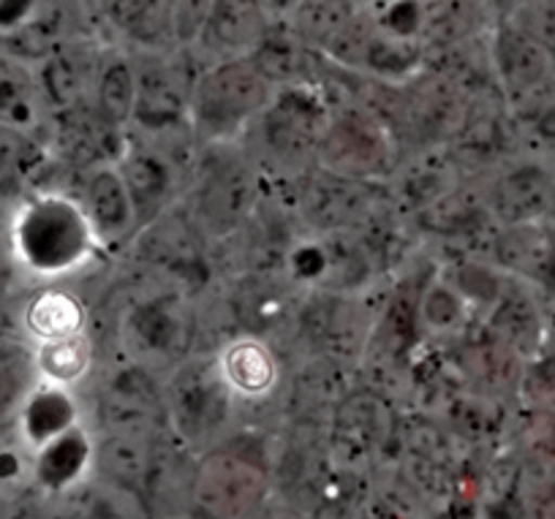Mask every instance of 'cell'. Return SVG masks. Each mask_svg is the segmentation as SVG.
<instances>
[{
	"instance_id": "cell-1",
	"label": "cell",
	"mask_w": 555,
	"mask_h": 519,
	"mask_svg": "<svg viewBox=\"0 0 555 519\" xmlns=\"http://www.w3.org/2000/svg\"><path fill=\"white\" fill-rule=\"evenodd\" d=\"M14 254L41 275H57L82 264L93 245V223L82 207L63 196H39L14 221Z\"/></svg>"
},
{
	"instance_id": "cell-2",
	"label": "cell",
	"mask_w": 555,
	"mask_h": 519,
	"mask_svg": "<svg viewBox=\"0 0 555 519\" xmlns=\"http://www.w3.org/2000/svg\"><path fill=\"white\" fill-rule=\"evenodd\" d=\"M72 425L74 403L61 387H50V384L34 392V398L28 400L23 411L25 438L30 443H39V446H47L55 438L72 432Z\"/></svg>"
},
{
	"instance_id": "cell-3",
	"label": "cell",
	"mask_w": 555,
	"mask_h": 519,
	"mask_svg": "<svg viewBox=\"0 0 555 519\" xmlns=\"http://www.w3.org/2000/svg\"><path fill=\"white\" fill-rule=\"evenodd\" d=\"M221 373L234 392L256 398V394H264L275 381V362L267 354L264 346L243 340L234 342L232 349L223 354Z\"/></svg>"
},
{
	"instance_id": "cell-4",
	"label": "cell",
	"mask_w": 555,
	"mask_h": 519,
	"mask_svg": "<svg viewBox=\"0 0 555 519\" xmlns=\"http://www.w3.org/2000/svg\"><path fill=\"white\" fill-rule=\"evenodd\" d=\"M85 463H88V443L77 430H72L41 449L39 459H36V479L47 490L66 492L77 484Z\"/></svg>"
},
{
	"instance_id": "cell-5",
	"label": "cell",
	"mask_w": 555,
	"mask_h": 519,
	"mask_svg": "<svg viewBox=\"0 0 555 519\" xmlns=\"http://www.w3.org/2000/svg\"><path fill=\"white\" fill-rule=\"evenodd\" d=\"M25 326L41 342L63 340L82 329V308L63 291H41L25 310Z\"/></svg>"
},
{
	"instance_id": "cell-6",
	"label": "cell",
	"mask_w": 555,
	"mask_h": 519,
	"mask_svg": "<svg viewBox=\"0 0 555 519\" xmlns=\"http://www.w3.org/2000/svg\"><path fill=\"white\" fill-rule=\"evenodd\" d=\"M36 362H39L41 376L50 381V387L63 389L85 376V371L90 365V346L82 337V332L72 337H63V340L41 342Z\"/></svg>"
},
{
	"instance_id": "cell-7",
	"label": "cell",
	"mask_w": 555,
	"mask_h": 519,
	"mask_svg": "<svg viewBox=\"0 0 555 519\" xmlns=\"http://www.w3.org/2000/svg\"><path fill=\"white\" fill-rule=\"evenodd\" d=\"M30 77L20 63L0 57V126L30 117Z\"/></svg>"
},
{
	"instance_id": "cell-8",
	"label": "cell",
	"mask_w": 555,
	"mask_h": 519,
	"mask_svg": "<svg viewBox=\"0 0 555 519\" xmlns=\"http://www.w3.org/2000/svg\"><path fill=\"white\" fill-rule=\"evenodd\" d=\"M90 202H93V216L90 223H99V229H117L126 223L128 216V191L122 189V183L112 174H104V178L95 180L93 191H90Z\"/></svg>"
},
{
	"instance_id": "cell-9",
	"label": "cell",
	"mask_w": 555,
	"mask_h": 519,
	"mask_svg": "<svg viewBox=\"0 0 555 519\" xmlns=\"http://www.w3.org/2000/svg\"><path fill=\"white\" fill-rule=\"evenodd\" d=\"M57 519H133V514L122 511V508L115 506L109 497H106V501L104 497H99V501H90V495H88L82 503L79 501L68 503V506L57 514Z\"/></svg>"
},
{
	"instance_id": "cell-10",
	"label": "cell",
	"mask_w": 555,
	"mask_h": 519,
	"mask_svg": "<svg viewBox=\"0 0 555 519\" xmlns=\"http://www.w3.org/2000/svg\"><path fill=\"white\" fill-rule=\"evenodd\" d=\"M531 20L526 25V36H531L544 52H555V3L531 7Z\"/></svg>"
},
{
	"instance_id": "cell-11",
	"label": "cell",
	"mask_w": 555,
	"mask_h": 519,
	"mask_svg": "<svg viewBox=\"0 0 555 519\" xmlns=\"http://www.w3.org/2000/svg\"><path fill=\"white\" fill-rule=\"evenodd\" d=\"M539 389H542V400L555 408V362L544 365L542 378H539Z\"/></svg>"
},
{
	"instance_id": "cell-12",
	"label": "cell",
	"mask_w": 555,
	"mask_h": 519,
	"mask_svg": "<svg viewBox=\"0 0 555 519\" xmlns=\"http://www.w3.org/2000/svg\"><path fill=\"white\" fill-rule=\"evenodd\" d=\"M0 519H36V514L20 501H0Z\"/></svg>"
},
{
	"instance_id": "cell-13",
	"label": "cell",
	"mask_w": 555,
	"mask_h": 519,
	"mask_svg": "<svg viewBox=\"0 0 555 519\" xmlns=\"http://www.w3.org/2000/svg\"><path fill=\"white\" fill-rule=\"evenodd\" d=\"M20 473V463L12 452H0V481H12Z\"/></svg>"
}]
</instances>
